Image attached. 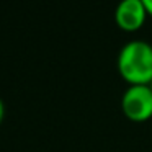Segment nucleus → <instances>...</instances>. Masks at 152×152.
<instances>
[{
  "mask_svg": "<svg viewBox=\"0 0 152 152\" xmlns=\"http://www.w3.org/2000/svg\"><path fill=\"white\" fill-rule=\"evenodd\" d=\"M123 111L131 119H145L152 115V88L149 83H131L121 98Z\"/></svg>",
  "mask_w": 152,
  "mask_h": 152,
  "instance_id": "f03ea898",
  "label": "nucleus"
},
{
  "mask_svg": "<svg viewBox=\"0 0 152 152\" xmlns=\"http://www.w3.org/2000/svg\"><path fill=\"white\" fill-rule=\"evenodd\" d=\"M149 85H151V88H152V79H151V82H149Z\"/></svg>",
  "mask_w": 152,
  "mask_h": 152,
  "instance_id": "423d86ee",
  "label": "nucleus"
},
{
  "mask_svg": "<svg viewBox=\"0 0 152 152\" xmlns=\"http://www.w3.org/2000/svg\"><path fill=\"white\" fill-rule=\"evenodd\" d=\"M145 10L142 0H121L115 10V18L118 25L124 30H136L144 23Z\"/></svg>",
  "mask_w": 152,
  "mask_h": 152,
  "instance_id": "7ed1b4c3",
  "label": "nucleus"
},
{
  "mask_svg": "<svg viewBox=\"0 0 152 152\" xmlns=\"http://www.w3.org/2000/svg\"><path fill=\"white\" fill-rule=\"evenodd\" d=\"M118 67L131 83H149L152 79V44L142 39L126 43L119 51Z\"/></svg>",
  "mask_w": 152,
  "mask_h": 152,
  "instance_id": "f257e3e1",
  "label": "nucleus"
},
{
  "mask_svg": "<svg viewBox=\"0 0 152 152\" xmlns=\"http://www.w3.org/2000/svg\"><path fill=\"white\" fill-rule=\"evenodd\" d=\"M142 4H144L145 10H147L149 13L152 15V0H142Z\"/></svg>",
  "mask_w": 152,
  "mask_h": 152,
  "instance_id": "20e7f679",
  "label": "nucleus"
},
{
  "mask_svg": "<svg viewBox=\"0 0 152 152\" xmlns=\"http://www.w3.org/2000/svg\"><path fill=\"white\" fill-rule=\"evenodd\" d=\"M2 118H4V102L0 98V121H2Z\"/></svg>",
  "mask_w": 152,
  "mask_h": 152,
  "instance_id": "39448f33",
  "label": "nucleus"
}]
</instances>
